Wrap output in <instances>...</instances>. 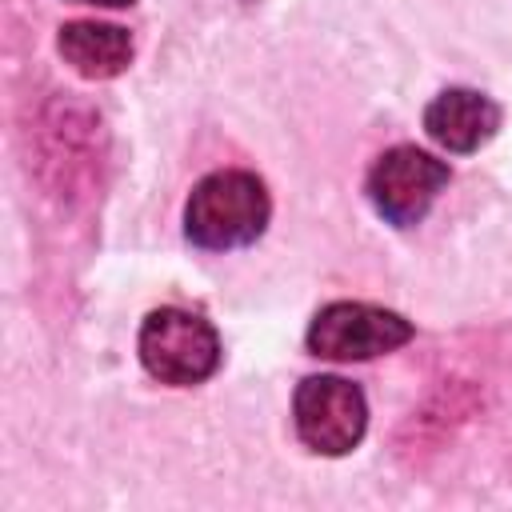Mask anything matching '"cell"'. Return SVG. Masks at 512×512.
Returning <instances> with one entry per match:
<instances>
[{
  "instance_id": "1",
  "label": "cell",
  "mask_w": 512,
  "mask_h": 512,
  "mask_svg": "<svg viewBox=\"0 0 512 512\" xmlns=\"http://www.w3.org/2000/svg\"><path fill=\"white\" fill-rule=\"evenodd\" d=\"M268 192L252 172L224 168L204 176L184 204V232L192 244L224 252L252 244L268 224Z\"/></svg>"
},
{
  "instance_id": "2",
  "label": "cell",
  "mask_w": 512,
  "mask_h": 512,
  "mask_svg": "<svg viewBox=\"0 0 512 512\" xmlns=\"http://www.w3.org/2000/svg\"><path fill=\"white\" fill-rule=\"evenodd\" d=\"M140 360L160 384L192 388L216 372L220 336L208 320L184 308H156L140 324Z\"/></svg>"
},
{
  "instance_id": "3",
  "label": "cell",
  "mask_w": 512,
  "mask_h": 512,
  "mask_svg": "<svg viewBox=\"0 0 512 512\" xmlns=\"http://www.w3.org/2000/svg\"><path fill=\"white\" fill-rule=\"evenodd\" d=\"M412 340V324L400 312L360 304V300H336L316 312L308 324V352L320 360H372Z\"/></svg>"
},
{
  "instance_id": "4",
  "label": "cell",
  "mask_w": 512,
  "mask_h": 512,
  "mask_svg": "<svg viewBox=\"0 0 512 512\" xmlns=\"http://www.w3.org/2000/svg\"><path fill=\"white\" fill-rule=\"evenodd\" d=\"M300 440L320 456H344L368 428L364 392L340 376H308L292 400Z\"/></svg>"
},
{
  "instance_id": "5",
  "label": "cell",
  "mask_w": 512,
  "mask_h": 512,
  "mask_svg": "<svg viewBox=\"0 0 512 512\" xmlns=\"http://www.w3.org/2000/svg\"><path fill=\"white\" fill-rule=\"evenodd\" d=\"M448 164L412 148V144H400V148H388L372 172H368V200L372 208L396 224V228H412L424 220V212L432 208V200L444 192L448 184Z\"/></svg>"
},
{
  "instance_id": "6",
  "label": "cell",
  "mask_w": 512,
  "mask_h": 512,
  "mask_svg": "<svg viewBox=\"0 0 512 512\" xmlns=\"http://www.w3.org/2000/svg\"><path fill=\"white\" fill-rule=\"evenodd\" d=\"M500 128V108L476 88H444L424 108V132L448 152H476Z\"/></svg>"
},
{
  "instance_id": "7",
  "label": "cell",
  "mask_w": 512,
  "mask_h": 512,
  "mask_svg": "<svg viewBox=\"0 0 512 512\" xmlns=\"http://www.w3.org/2000/svg\"><path fill=\"white\" fill-rule=\"evenodd\" d=\"M56 48L88 80H112L132 60V36L124 28H116V24H96V20L64 24Z\"/></svg>"
},
{
  "instance_id": "8",
  "label": "cell",
  "mask_w": 512,
  "mask_h": 512,
  "mask_svg": "<svg viewBox=\"0 0 512 512\" xmlns=\"http://www.w3.org/2000/svg\"><path fill=\"white\" fill-rule=\"evenodd\" d=\"M76 4H100V8H128L132 0H76Z\"/></svg>"
}]
</instances>
